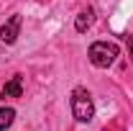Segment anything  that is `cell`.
<instances>
[{
	"label": "cell",
	"instance_id": "5",
	"mask_svg": "<svg viewBox=\"0 0 133 131\" xmlns=\"http://www.w3.org/2000/svg\"><path fill=\"white\" fill-rule=\"evenodd\" d=\"M3 95H10V98H21V95H23V77H21V75L10 77V80L5 82V90H3Z\"/></svg>",
	"mask_w": 133,
	"mask_h": 131
},
{
	"label": "cell",
	"instance_id": "2",
	"mask_svg": "<svg viewBox=\"0 0 133 131\" xmlns=\"http://www.w3.org/2000/svg\"><path fill=\"white\" fill-rule=\"evenodd\" d=\"M118 44H113V41H95L92 46H90V51H87V57H90V62L95 67H100V69H108V67L115 62L118 57Z\"/></svg>",
	"mask_w": 133,
	"mask_h": 131
},
{
	"label": "cell",
	"instance_id": "6",
	"mask_svg": "<svg viewBox=\"0 0 133 131\" xmlns=\"http://www.w3.org/2000/svg\"><path fill=\"white\" fill-rule=\"evenodd\" d=\"M13 121H16V111L13 108H0V131L10 129Z\"/></svg>",
	"mask_w": 133,
	"mask_h": 131
},
{
	"label": "cell",
	"instance_id": "3",
	"mask_svg": "<svg viewBox=\"0 0 133 131\" xmlns=\"http://www.w3.org/2000/svg\"><path fill=\"white\" fill-rule=\"evenodd\" d=\"M21 21H23V18L16 13V16H10L3 26H0V41H3V44H16L18 31H21Z\"/></svg>",
	"mask_w": 133,
	"mask_h": 131
},
{
	"label": "cell",
	"instance_id": "4",
	"mask_svg": "<svg viewBox=\"0 0 133 131\" xmlns=\"http://www.w3.org/2000/svg\"><path fill=\"white\" fill-rule=\"evenodd\" d=\"M92 23H95V10H92V8H87V10H82L79 16L74 18V28H77L79 33H84L87 28H90V26H92Z\"/></svg>",
	"mask_w": 133,
	"mask_h": 131
},
{
	"label": "cell",
	"instance_id": "7",
	"mask_svg": "<svg viewBox=\"0 0 133 131\" xmlns=\"http://www.w3.org/2000/svg\"><path fill=\"white\" fill-rule=\"evenodd\" d=\"M128 54H131V59H133V33L128 36Z\"/></svg>",
	"mask_w": 133,
	"mask_h": 131
},
{
	"label": "cell",
	"instance_id": "1",
	"mask_svg": "<svg viewBox=\"0 0 133 131\" xmlns=\"http://www.w3.org/2000/svg\"><path fill=\"white\" fill-rule=\"evenodd\" d=\"M72 116H74L79 123H90L92 116H95L92 95H90L84 87H74V90H72Z\"/></svg>",
	"mask_w": 133,
	"mask_h": 131
}]
</instances>
